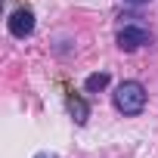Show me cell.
Here are the masks:
<instances>
[{"instance_id":"7","label":"cell","mask_w":158,"mask_h":158,"mask_svg":"<svg viewBox=\"0 0 158 158\" xmlns=\"http://www.w3.org/2000/svg\"><path fill=\"white\" fill-rule=\"evenodd\" d=\"M34 158H56V155H47V152H40V155H34Z\"/></svg>"},{"instance_id":"1","label":"cell","mask_w":158,"mask_h":158,"mask_svg":"<svg viewBox=\"0 0 158 158\" xmlns=\"http://www.w3.org/2000/svg\"><path fill=\"white\" fill-rule=\"evenodd\" d=\"M112 96H115V109L121 115H139L146 109V87L139 81H121Z\"/></svg>"},{"instance_id":"2","label":"cell","mask_w":158,"mask_h":158,"mask_svg":"<svg viewBox=\"0 0 158 158\" xmlns=\"http://www.w3.org/2000/svg\"><path fill=\"white\" fill-rule=\"evenodd\" d=\"M152 40V34L143 28V25H124L121 31H118V47L124 50V53H133V50H139L143 44H149Z\"/></svg>"},{"instance_id":"6","label":"cell","mask_w":158,"mask_h":158,"mask_svg":"<svg viewBox=\"0 0 158 158\" xmlns=\"http://www.w3.org/2000/svg\"><path fill=\"white\" fill-rule=\"evenodd\" d=\"M127 3H133V6H139V3H149V0H127Z\"/></svg>"},{"instance_id":"5","label":"cell","mask_w":158,"mask_h":158,"mask_svg":"<svg viewBox=\"0 0 158 158\" xmlns=\"http://www.w3.org/2000/svg\"><path fill=\"white\" fill-rule=\"evenodd\" d=\"M109 87V74L106 71H96V74H90L87 81H84V90L87 93H99V90H106Z\"/></svg>"},{"instance_id":"4","label":"cell","mask_w":158,"mask_h":158,"mask_svg":"<svg viewBox=\"0 0 158 158\" xmlns=\"http://www.w3.org/2000/svg\"><path fill=\"white\" fill-rule=\"evenodd\" d=\"M65 102H68V112H71L74 124H87V118H90V109H87V102H84L81 96H74V93H71Z\"/></svg>"},{"instance_id":"3","label":"cell","mask_w":158,"mask_h":158,"mask_svg":"<svg viewBox=\"0 0 158 158\" xmlns=\"http://www.w3.org/2000/svg\"><path fill=\"white\" fill-rule=\"evenodd\" d=\"M34 31V13L31 10H16L10 16V34L13 37H28Z\"/></svg>"}]
</instances>
